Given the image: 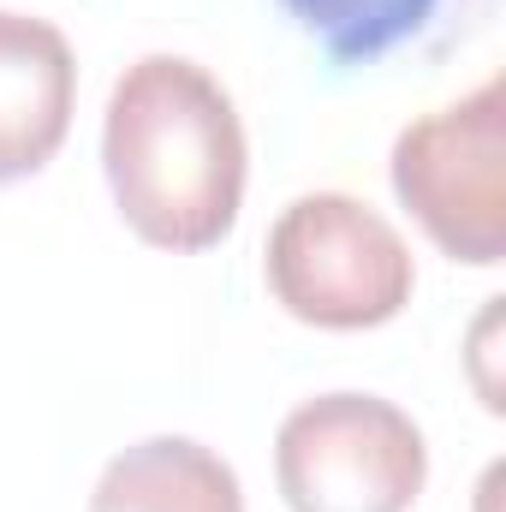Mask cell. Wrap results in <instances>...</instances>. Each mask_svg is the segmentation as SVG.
I'll return each instance as SVG.
<instances>
[{
  "instance_id": "cell-6",
  "label": "cell",
  "mask_w": 506,
  "mask_h": 512,
  "mask_svg": "<svg viewBox=\"0 0 506 512\" xmlns=\"http://www.w3.org/2000/svg\"><path fill=\"white\" fill-rule=\"evenodd\" d=\"M90 512H245V489L215 447L191 435H149L102 465Z\"/></svg>"
},
{
  "instance_id": "cell-2",
  "label": "cell",
  "mask_w": 506,
  "mask_h": 512,
  "mask_svg": "<svg viewBox=\"0 0 506 512\" xmlns=\"http://www.w3.org/2000/svg\"><path fill=\"white\" fill-rule=\"evenodd\" d=\"M262 274L274 304L328 334H364L411 304L417 262L399 227L346 191H304L268 227Z\"/></svg>"
},
{
  "instance_id": "cell-3",
  "label": "cell",
  "mask_w": 506,
  "mask_h": 512,
  "mask_svg": "<svg viewBox=\"0 0 506 512\" xmlns=\"http://www.w3.org/2000/svg\"><path fill=\"white\" fill-rule=\"evenodd\" d=\"M399 203L429 245L453 262L495 268L506 256V84L483 78L471 96L411 120L387 155Z\"/></svg>"
},
{
  "instance_id": "cell-5",
  "label": "cell",
  "mask_w": 506,
  "mask_h": 512,
  "mask_svg": "<svg viewBox=\"0 0 506 512\" xmlns=\"http://www.w3.org/2000/svg\"><path fill=\"white\" fill-rule=\"evenodd\" d=\"M78 108V60L72 42L30 12L0 6V185L42 173Z\"/></svg>"
},
{
  "instance_id": "cell-1",
  "label": "cell",
  "mask_w": 506,
  "mask_h": 512,
  "mask_svg": "<svg viewBox=\"0 0 506 512\" xmlns=\"http://www.w3.org/2000/svg\"><path fill=\"white\" fill-rule=\"evenodd\" d=\"M102 167L143 245L197 256L239 227L251 143L227 84L209 66L185 54H143L108 96Z\"/></svg>"
},
{
  "instance_id": "cell-4",
  "label": "cell",
  "mask_w": 506,
  "mask_h": 512,
  "mask_svg": "<svg viewBox=\"0 0 506 512\" xmlns=\"http://www.w3.org/2000/svg\"><path fill=\"white\" fill-rule=\"evenodd\" d=\"M274 483L292 512H411L429 483V447L393 399L316 393L274 435Z\"/></svg>"
},
{
  "instance_id": "cell-7",
  "label": "cell",
  "mask_w": 506,
  "mask_h": 512,
  "mask_svg": "<svg viewBox=\"0 0 506 512\" xmlns=\"http://www.w3.org/2000/svg\"><path fill=\"white\" fill-rule=\"evenodd\" d=\"M334 60H376L393 42H405L435 0H280Z\"/></svg>"
}]
</instances>
